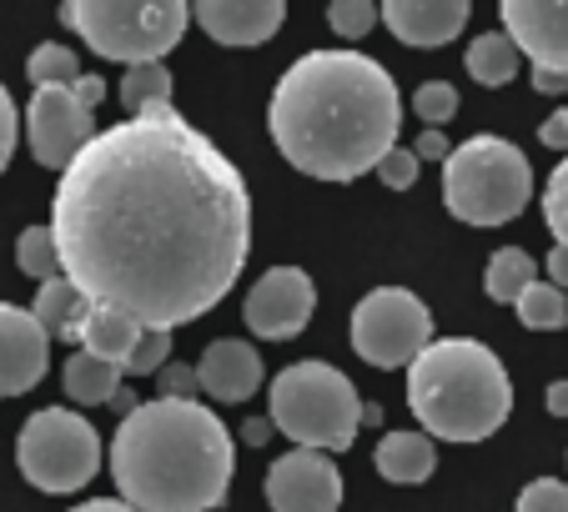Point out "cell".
I'll return each mask as SVG.
<instances>
[{"mask_svg":"<svg viewBox=\"0 0 568 512\" xmlns=\"http://www.w3.org/2000/svg\"><path fill=\"white\" fill-rule=\"evenodd\" d=\"M61 277L146 331L212 311L252 256L242 171L176 106L106 126L61 171L51 202Z\"/></svg>","mask_w":568,"mask_h":512,"instance_id":"obj_1","label":"cell"},{"mask_svg":"<svg viewBox=\"0 0 568 512\" xmlns=\"http://www.w3.org/2000/svg\"><path fill=\"white\" fill-rule=\"evenodd\" d=\"M282 161L317 182H357L397 146L403 96L363 51H307L282 71L267 106Z\"/></svg>","mask_w":568,"mask_h":512,"instance_id":"obj_2","label":"cell"},{"mask_svg":"<svg viewBox=\"0 0 568 512\" xmlns=\"http://www.w3.org/2000/svg\"><path fill=\"white\" fill-rule=\"evenodd\" d=\"M232 432L196 397H151L121 417L111 478L136 512H212L232 488Z\"/></svg>","mask_w":568,"mask_h":512,"instance_id":"obj_3","label":"cell"},{"mask_svg":"<svg viewBox=\"0 0 568 512\" xmlns=\"http://www.w3.org/2000/svg\"><path fill=\"white\" fill-rule=\"evenodd\" d=\"M408 407L428 438L483 442L514 412V382L483 341L443 337L408 367Z\"/></svg>","mask_w":568,"mask_h":512,"instance_id":"obj_4","label":"cell"},{"mask_svg":"<svg viewBox=\"0 0 568 512\" xmlns=\"http://www.w3.org/2000/svg\"><path fill=\"white\" fill-rule=\"evenodd\" d=\"M267 402H272V427L307 452L353 448L357 427H363L357 387L347 382V372H337L333 362H317V357L282 367L267 387Z\"/></svg>","mask_w":568,"mask_h":512,"instance_id":"obj_5","label":"cell"},{"mask_svg":"<svg viewBox=\"0 0 568 512\" xmlns=\"http://www.w3.org/2000/svg\"><path fill=\"white\" fill-rule=\"evenodd\" d=\"M534 196V166L504 136H473L443 161V202L463 226H504Z\"/></svg>","mask_w":568,"mask_h":512,"instance_id":"obj_6","label":"cell"},{"mask_svg":"<svg viewBox=\"0 0 568 512\" xmlns=\"http://www.w3.org/2000/svg\"><path fill=\"white\" fill-rule=\"evenodd\" d=\"M61 21L106 61L146 65L186 35L192 6L186 0H71L61 6Z\"/></svg>","mask_w":568,"mask_h":512,"instance_id":"obj_7","label":"cell"},{"mask_svg":"<svg viewBox=\"0 0 568 512\" xmlns=\"http://www.w3.org/2000/svg\"><path fill=\"white\" fill-rule=\"evenodd\" d=\"M21 478L41 492H75L101 472V432L71 407H41L16 438Z\"/></svg>","mask_w":568,"mask_h":512,"instance_id":"obj_8","label":"cell"},{"mask_svg":"<svg viewBox=\"0 0 568 512\" xmlns=\"http://www.w3.org/2000/svg\"><path fill=\"white\" fill-rule=\"evenodd\" d=\"M433 347V311L418 291L408 287H377L353 307V352L363 362L383 367H413Z\"/></svg>","mask_w":568,"mask_h":512,"instance_id":"obj_9","label":"cell"},{"mask_svg":"<svg viewBox=\"0 0 568 512\" xmlns=\"http://www.w3.org/2000/svg\"><path fill=\"white\" fill-rule=\"evenodd\" d=\"M26 136H31V151L41 166L65 171L101 131L91 121V106L71 85H51V91H36L31 106H26Z\"/></svg>","mask_w":568,"mask_h":512,"instance_id":"obj_10","label":"cell"},{"mask_svg":"<svg viewBox=\"0 0 568 512\" xmlns=\"http://www.w3.org/2000/svg\"><path fill=\"white\" fill-rule=\"evenodd\" d=\"M272 512H337L343 508V472L327 452L292 448L267 468Z\"/></svg>","mask_w":568,"mask_h":512,"instance_id":"obj_11","label":"cell"},{"mask_svg":"<svg viewBox=\"0 0 568 512\" xmlns=\"http://www.w3.org/2000/svg\"><path fill=\"white\" fill-rule=\"evenodd\" d=\"M317 307V287L302 267H272L257 287L247 291V327L262 341H287L312 321Z\"/></svg>","mask_w":568,"mask_h":512,"instance_id":"obj_12","label":"cell"},{"mask_svg":"<svg viewBox=\"0 0 568 512\" xmlns=\"http://www.w3.org/2000/svg\"><path fill=\"white\" fill-rule=\"evenodd\" d=\"M504 35L534 71L568 75V0H504Z\"/></svg>","mask_w":568,"mask_h":512,"instance_id":"obj_13","label":"cell"},{"mask_svg":"<svg viewBox=\"0 0 568 512\" xmlns=\"http://www.w3.org/2000/svg\"><path fill=\"white\" fill-rule=\"evenodd\" d=\"M51 367V337L31 307L0 301V397H21Z\"/></svg>","mask_w":568,"mask_h":512,"instance_id":"obj_14","label":"cell"},{"mask_svg":"<svg viewBox=\"0 0 568 512\" xmlns=\"http://www.w3.org/2000/svg\"><path fill=\"white\" fill-rule=\"evenodd\" d=\"M192 21L216 45H262L282 31L287 6L282 0H202L192 6Z\"/></svg>","mask_w":568,"mask_h":512,"instance_id":"obj_15","label":"cell"},{"mask_svg":"<svg viewBox=\"0 0 568 512\" xmlns=\"http://www.w3.org/2000/svg\"><path fill=\"white\" fill-rule=\"evenodd\" d=\"M473 6L468 0H387L383 6V25L408 45H448L463 35Z\"/></svg>","mask_w":568,"mask_h":512,"instance_id":"obj_16","label":"cell"},{"mask_svg":"<svg viewBox=\"0 0 568 512\" xmlns=\"http://www.w3.org/2000/svg\"><path fill=\"white\" fill-rule=\"evenodd\" d=\"M196 382L212 402H247L262 387V357L242 337H216L196 362Z\"/></svg>","mask_w":568,"mask_h":512,"instance_id":"obj_17","label":"cell"},{"mask_svg":"<svg viewBox=\"0 0 568 512\" xmlns=\"http://www.w3.org/2000/svg\"><path fill=\"white\" fill-rule=\"evenodd\" d=\"M31 311H36V321L45 327V337H61V341H75V347H81V331H87L97 301L75 287L71 277H51V281H41Z\"/></svg>","mask_w":568,"mask_h":512,"instance_id":"obj_18","label":"cell"},{"mask_svg":"<svg viewBox=\"0 0 568 512\" xmlns=\"http://www.w3.org/2000/svg\"><path fill=\"white\" fill-rule=\"evenodd\" d=\"M373 462L387 482H397V488H418V482H428L433 468H438V448H433L428 432H387V438L377 442Z\"/></svg>","mask_w":568,"mask_h":512,"instance_id":"obj_19","label":"cell"},{"mask_svg":"<svg viewBox=\"0 0 568 512\" xmlns=\"http://www.w3.org/2000/svg\"><path fill=\"white\" fill-rule=\"evenodd\" d=\"M141 331H146V327H141V321H131L126 311L97 307V311H91V321H87V331H81V352H91V357H101V362H111V367H121V372H126Z\"/></svg>","mask_w":568,"mask_h":512,"instance_id":"obj_20","label":"cell"},{"mask_svg":"<svg viewBox=\"0 0 568 512\" xmlns=\"http://www.w3.org/2000/svg\"><path fill=\"white\" fill-rule=\"evenodd\" d=\"M61 382H65V397H71V402L111 407L116 402V392H121V367H111V362H101V357H91V352L75 347V352L65 357Z\"/></svg>","mask_w":568,"mask_h":512,"instance_id":"obj_21","label":"cell"},{"mask_svg":"<svg viewBox=\"0 0 568 512\" xmlns=\"http://www.w3.org/2000/svg\"><path fill=\"white\" fill-rule=\"evenodd\" d=\"M463 65H468V75L478 85L498 91V85H508L518 75V45L508 41L504 31H483V35H473V41H468Z\"/></svg>","mask_w":568,"mask_h":512,"instance_id":"obj_22","label":"cell"},{"mask_svg":"<svg viewBox=\"0 0 568 512\" xmlns=\"http://www.w3.org/2000/svg\"><path fill=\"white\" fill-rule=\"evenodd\" d=\"M121 106H126V116H146V111L172 106V71L161 61L126 65V75H121Z\"/></svg>","mask_w":568,"mask_h":512,"instance_id":"obj_23","label":"cell"},{"mask_svg":"<svg viewBox=\"0 0 568 512\" xmlns=\"http://www.w3.org/2000/svg\"><path fill=\"white\" fill-rule=\"evenodd\" d=\"M488 297L494 301H514L524 297L528 287L538 281V267H534V256L524 252V246H504V252H494V262H488Z\"/></svg>","mask_w":568,"mask_h":512,"instance_id":"obj_24","label":"cell"},{"mask_svg":"<svg viewBox=\"0 0 568 512\" xmlns=\"http://www.w3.org/2000/svg\"><path fill=\"white\" fill-rule=\"evenodd\" d=\"M518 321L528 331H558L568 327V291L554 281H534V287L518 297Z\"/></svg>","mask_w":568,"mask_h":512,"instance_id":"obj_25","label":"cell"},{"mask_svg":"<svg viewBox=\"0 0 568 512\" xmlns=\"http://www.w3.org/2000/svg\"><path fill=\"white\" fill-rule=\"evenodd\" d=\"M16 267H21L26 277H36V287L61 277V246H55L51 226H26L21 242H16Z\"/></svg>","mask_w":568,"mask_h":512,"instance_id":"obj_26","label":"cell"},{"mask_svg":"<svg viewBox=\"0 0 568 512\" xmlns=\"http://www.w3.org/2000/svg\"><path fill=\"white\" fill-rule=\"evenodd\" d=\"M26 75H31L36 91H51V85H75V81H81V61H75L71 45L45 41V45H36V51H31Z\"/></svg>","mask_w":568,"mask_h":512,"instance_id":"obj_27","label":"cell"},{"mask_svg":"<svg viewBox=\"0 0 568 512\" xmlns=\"http://www.w3.org/2000/svg\"><path fill=\"white\" fill-rule=\"evenodd\" d=\"M413 111H418V121L428 131H443L458 116V91H453L448 81H423L418 91H413Z\"/></svg>","mask_w":568,"mask_h":512,"instance_id":"obj_28","label":"cell"},{"mask_svg":"<svg viewBox=\"0 0 568 512\" xmlns=\"http://www.w3.org/2000/svg\"><path fill=\"white\" fill-rule=\"evenodd\" d=\"M377 16L383 11H377L373 0H333V6H327V25H333L343 41H363L377 25Z\"/></svg>","mask_w":568,"mask_h":512,"instance_id":"obj_29","label":"cell"},{"mask_svg":"<svg viewBox=\"0 0 568 512\" xmlns=\"http://www.w3.org/2000/svg\"><path fill=\"white\" fill-rule=\"evenodd\" d=\"M544 222L548 232L558 236V246H568V156L548 171V186H544Z\"/></svg>","mask_w":568,"mask_h":512,"instance_id":"obj_30","label":"cell"},{"mask_svg":"<svg viewBox=\"0 0 568 512\" xmlns=\"http://www.w3.org/2000/svg\"><path fill=\"white\" fill-rule=\"evenodd\" d=\"M166 357H172V331H141V341H136V352H131L126 372L131 377L166 372Z\"/></svg>","mask_w":568,"mask_h":512,"instance_id":"obj_31","label":"cell"},{"mask_svg":"<svg viewBox=\"0 0 568 512\" xmlns=\"http://www.w3.org/2000/svg\"><path fill=\"white\" fill-rule=\"evenodd\" d=\"M514 512H568V482L564 478H534L518 492Z\"/></svg>","mask_w":568,"mask_h":512,"instance_id":"obj_32","label":"cell"},{"mask_svg":"<svg viewBox=\"0 0 568 512\" xmlns=\"http://www.w3.org/2000/svg\"><path fill=\"white\" fill-rule=\"evenodd\" d=\"M418 171H423L418 151H413V146H393L383 161H377V182L393 186V192H408V186L418 182Z\"/></svg>","mask_w":568,"mask_h":512,"instance_id":"obj_33","label":"cell"},{"mask_svg":"<svg viewBox=\"0 0 568 512\" xmlns=\"http://www.w3.org/2000/svg\"><path fill=\"white\" fill-rule=\"evenodd\" d=\"M16 141H21V116H16V101H11V91L0 85V171L11 166V156H16Z\"/></svg>","mask_w":568,"mask_h":512,"instance_id":"obj_34","label":"cell"},{"mask_svg":"<svg viewBox=\"0 0 568 512\" xmlns=\"http://www.w3.org/2000/svg\"><path fill=\"white\" fill-rule=\"evenodd\" d=\"M156 377H161V397H192L196 387H202L192 367H166V372H156Z\"/></svg>","mask_w":568,"mask_h":512,"instance_id":"obj_35","label":"cell"},{"mask_svg":"<svg viewBox=\"0 0 568 512\" xmlns=\"http://www.w3.org/2000/svg\"><path fill=\"white\" fill-rule=\"evenodd\" d=\"M538 141L568 156V106H564V111H554V116H544V126H538Z\"/></svg>","mask_w":568,"mask_h":512,"instance_id":"obj_36","label":"cell"},{"mask_svg":"<svg viewBox=\"0 0 568 512\" xmlns=\"http://www.w3.org/2000/svg\"><path fill=\"white\" fill-rule=\"evenodd\" d=\"M413 151H418V161H448V156H453V146L443 141V131H423Z\"/></svg>","mask_w":568,"mask_h":512,"instance_id":"obj_37","label":"cell"},{"mask_svg":"<svg viewBox=\"0 0 568 512\" xmlns=\"http://www.w3.org/2000/svg\"><path fill=\"white\" fill-rule=\"evenodd\" d=\"M534 91H538V96H564V91H568V75L534 71Z\"/></svg>","mask_w":568,"mask_h":512,"instance_id":"obj_38","label":"cell"},{"mask_svg":"<svg viewBox=\"0 0 568 512\" xmlns=\"http://www.w3.org/2000/svg\"><path fill=\"white\" fill-rule=\"evenodd\" d=\"M548 277H554V287L564 281V291H568V246H554V252H548Z\"/></svg>","mask_w":568,"mask_h":512,"instance_id":"obj_39","label":"cell"},{"mask_svg":"<svg viewBox=\"0 0 568 512\" xmlns=\"http://www.w3.org/2000/svg\"><path fill=\"white\" fill-rule=\"evenodd\" d=\"M71 512H136V508L121 502V498H91V502H81V508H71Z\"/></svg>","mask_w":568,"mask_h":512,"instance_id":"obj_40","label":"cell"},{"mask_svg":"<svg viewBox=\"0 0 568 512\" xmlns=\"http://www.w3.org/2000/svg\"><path fill=\"white\" fill-rule=\"evenodd\" d=\"M548 412H554V417H568V382H554V387H548Z\"/></svg>","mask_w":568,"mask_h":512,"instance_id":"obj_41","label":"cell"},{"mask_svg":"<svg viewBox=\"0 0 568 512\" xmlns=\"http://www.w3.org/2000/svg\"><path fill=\"white\" fill-rule=\"evenodd\" d=\"M267 432H272V417H267V422H247V427H242V438H247L252 448H257V442H267Z\"/></svg>","mask_w":568,"mask_h":512,"instance_id":"obj_42","label":"cell"}]
</instances>
